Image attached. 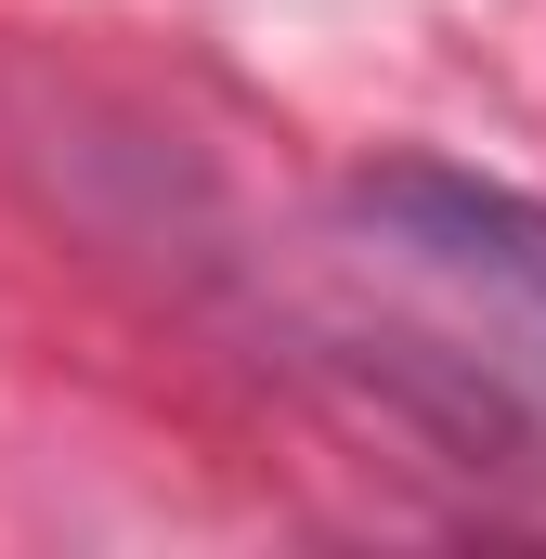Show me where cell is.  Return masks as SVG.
Segmentation results:
<instances>
[{
  "instance_id": "obj_1",
  "label": "cell",
  "mask_w": 546,
  "mask_h": 559,
  "mask_svg": "<svg viewBox=\"0 0 546 559\" xmlns=\"http://www.w3.org/2000/svg\"><path fill=\"white\" fill-rule=\"evenodd\" d=\"M365 209L404 222L442 274L495 286L508 312H534V325H546V209H534V195H495V182H455V169H378Z\"/></svg>"
}]
</instances>
